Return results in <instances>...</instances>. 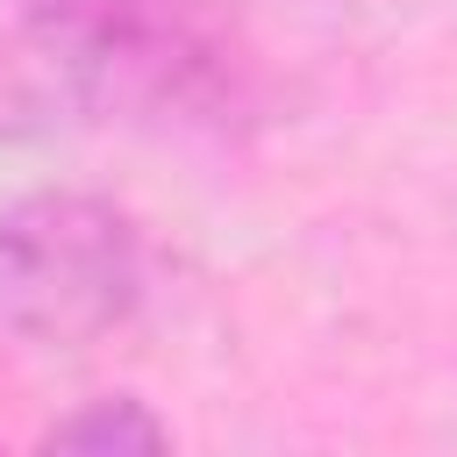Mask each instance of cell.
I'll list each match as a JSON object with an SVG mask.
<instances>
[{
  "mask_svg": "<svg viewBox=\"0 0 457 457\" xmlns=\"http://www.w3.org/2000/svg\"><path fill=\"white\" fill-rule=\"evenodd\" d=\"M7 36L57 100L100 121L236 136L271 107L236 0H7Z\"/></svg>",
  "mask_w": 457,
  "mask_h": 457,
  "instance_id": "cell-1",
  "label": "cell"
},
{
  "mask_svg": "<svg viewBox=\"0 0 457 457\" xmlns=\"http://www.w3.org/2000/svg\"><path fill=\"white\" fill-rule=\"evenodd\" d=\"M143 307V228L107 193L36 186L0 207V336L93 350Z\"/></svg>",
  "mask_w": 457,
  "mask_h": 457,
  "instance_id": "cell-2",
  "label": "cell"
},
{
  "mask_svg": "<svg viewBox=\"0 0 457 457\" xmlns=\"http://www.w3.org/2000/svg\"><path fill=\"white\" fill-rule=\"evenodd\" d=\"M36 457H171V428L143 393H100L50 421Z\"/></svg>",
  "mask_w": 457,
  "mask_h": 457,
  "instance_id": "cell-3",
  "label": "cell"
}]
</instances>
